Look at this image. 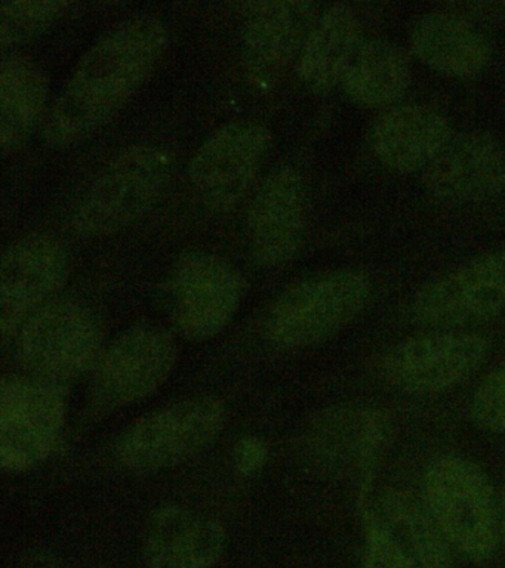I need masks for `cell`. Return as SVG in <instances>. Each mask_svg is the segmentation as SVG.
Segmentation results:
<instances>
[{
  "instance_id": "cell-1",
  "label": "cell",
  "mask_w": 505,
  "mask_h": 568,
  "mask_svg": "<svg viewBox=\"0 0 505 568\" xmlns=\"http://www.w3.org/2000/svg\"><path fill=\"white\" fill-rule=\"evenodd\" d=\"M166 44L165 26L154 16L130 18L97 40L46 115L47 144L63 149L99 131L134 95Z\"/></svg>"
},
{
  "instance_id": "cell-2",
  "label": "cell",
  "mask_w": 505,
  "mask_h": 568,
  "mask_svg": "<svg viewBox=\"0 0 505 568\" xmlns=\"http://www.w3.org/2000/svg\"><path fill=\"white\" fill-rule=\"evenodd\" d=\"M174 158L158 145L121 151L94 178L77 204L73 226L103 237L134 224L162 199L174 175Z\"/></svg>"
},
{
  "instance_id": "cell-3",
  "label": "cell",
  "mask_w": 505,
  "mask_h": 568,
  "mask_svg": "<svg viewBox=\"0 0 505 568\" xmlns=\"http://www.w3.org/2000/svg\"><path fill=\"white\" fill-rule=\"evenodd\" d=\"M371 295V278L361 270L312 275L274 301L265 317V335L286 349L316 346L357 318Z\"/></svg>"
},
{
  "instance_id": "cell-4",
  "label": "cell",
  "mask_w": 505,
  "mask_h": 568,
  "mask_svg": "<svg viewBox=\"0 0 505 568\" xmlns=\"http://www.w3.org/2000/svg\"><path fill=\"white\" fill-rule=\"evenodd\" d=\"M423 491L425 509L452 548L476 562L494 555L498 504L476 464L459 456L438 457L425 470Z\"/></svg>"
},
{
  "instance_id": "cell-5",
  "label": "cell",
  "mask_w": 505,
  "mask_h": 568,
  "mask_svg": "<svg viewBox=\"0 0 505 568\" xmlns=\"http://www.w3.org/2000/svg\"><path fill=\"white\" fill-rule=\"evenodd\" d=\"M228 424V408L215 397L180 399L135 422L119 438L117 457L135 473H156L192 459Z\"/></svg>"
},
{
  "instance_id": "cell-6",
  "label": "cell",
  "mask_w": 505,
  "mask_h": 568,
  "mask_svg": "<svg viewBox=\"0 0 505 568\" xmlns=\"http://www.w3.org/2000/svg\"><path fill=\"white\" fill-rule=\"evenodd\" d=\"M245 288V278L224 257L193 251L180 256L168 273L163 308L181 335L206 341L234 317Z\"/></svg>"
},
{
  "instance_id": "cell-7",
  "label": "cell",
  "mask_w": 505,
  "mask_h": 568,
  "mask_svg": "<svg viewBox=\"0 0 505 568\" xmlns=\"http://www.w3.org/2000/svg\"><path fill=\"white\" fill-rule=\"evenodd\" d=\"M21 363L38 379L59 385L95 367L103 332L95 315L74 301H51L16 337Z\"/></svg>"
},
{
  "instance_id": "cell-8",
  "label": "cell",
  "mask_w": 505,
  "mask_h": 568,
  "mask_svg": "<svg viewBox=\"0 0 505 568\" xmlns=\"http://www.w3.org/2000/svg\"><path fill=\"white\" fill-rule=\"evenodd\" d=\"M65 419L59 385L38 377L10 376L0 389V462L19 474L50 456Z\"/></svg>"
},
{
  "instance_id": "cell-9",
  "label": "cell",
  "mask_w": 505,
  "mask_h": 568,
  "mask_svg": "<svg viewBox=\"0 0 505 568\" xmlns=\"http://www.w3.org/2000/svg\"><path fill=\"white\" fill-rule=\"evenodd\" d=\"M270 129L256 120H239L216 129L194 153L189 180L212 211L236 206L259 176L267 158Z\"/></svg>"
},
{
  "instance_id": "cell-10",
  "label": "cell",
  "mask_w": 505,
  "mask_h": 568,
  "mask_svg": "<svg viewBox=\"0 0 505 568\" xmlns=\"http://www.w3.org/2000/svg\"><path fill=\"white\" fill-rule=\"evenodd\" d=\"M179 349L174 337L150 324L119 336L95 364L92 397L97 406L117 410L156 393L174 371Z\"/></svg>"
},
{
  "instance_id": "cell-11",
  "label": "cell",
  "mask_w": 505,
  "mask_h": 568,
  "mask_svg": "<svg viewBox=\"0 0 505 568\" xmlns=\"http://www.w3.org/2000/svg\"><path fill=\"white\" fill-rule=\"evenodd\" d=\"M505 310V251L486 253L421 288L412 314L421 324L463 327Z\"/></svg>"
},
{
  "instance_id": "cell-12",
  "label": "cell",
  "mask_w": 505,
  "mask_h": 568,
  "mask_svg": "<svg viewBox=\"0 0 505 568\" xmlns=\"http://www.w3.org/2000/svg\"><path fill=\"white\" fill-rule=\"evenodd\" d=\"M69 256L54 237L30 234L3 252L0 264V331L3 345L65 282Z\"/></svg>"
},
{
  "instance_id": "cell-13",
  "label": "cell",
  "mask_w": 505,
  "mask_h": 568,
  "mask_svg": "<svg viewBox=\"0 0 505 568\" xmlns=\"http://www.w3.org/2000/svg\"><path fill=\"white\" fill-rule=\"evenodd\" d=\"M487 351L489 342L474 333L412 337L388 351L383 372L390 384L406 393H443L472 376L485 362Z\"/></svg>"
},
{
  "instance_id": "cell-14",
  "label": "cell",
  "mask_w": 505,
  "mask_h": 568,
  "mask_svg": "<svg viewBox=\"0 0 505 568\" xmlns=\"http://www.w3.org/2000/svg\"><path fill=\"white\" fill-rule=\"evenodd\" d=\"M319 4L305 0L250 4L242 38V69L251 87L267 92L299 60L317 17Z\"/></svg>"
},
{
  "instance_id": "cell-15",
  "label": "cell",
  "mask_w": 505,
  "mask_h": 568,
  "mask_svg": "<svg viewBox=\"0 0 505 568\" xmlns=\"http://www.w3.org/2000/svg\"><path fill=\"white\" fill-rule=\"evenodd\" d=\"M370 555L384 568H452V546L425 506L406 493L387 491L370 521Z\"/></svg>"
},
{
  "instance_id": "cell-16",
  "label": "cell",
  "mask_w": 505,
  "mask_h": 568,
  "mask_svg": "<svg viewBox=\"0 0 505 568\" xmlns=\"http://www.w3.org/2000/svg\"><path fill=\"white\" fill-rule=\"evenodd\" d=\"M430 197L446 206L487 202L505 190V149L486 132L452 136L424 171Z\"/></svg>"
},
{
  "instance_id": "cell-17",
  "label": "cell",
  "mask_w": 505,
  "mask_h": 568,
  "mask_svg": "<svg viewBox=\"0 0 505 568\" xmlns=\"http://www.w3.org/2000/svg\"><path fill=\"white\" fill-rule=\"evenodd\" d=\"M307 193L303 176L294 168L270 173L248 211V237L252 256L260 265L290 262L304 242Z\"/></svg>"
},
{
  "instance_id": "cell-18",
  "label": "cell",
  "mask_w": 505,
  "mask_h": 568,
  "mask_svg": "<svg viewBox=\"0 0 505 568\" xmlns=\"http://www.w3.org/2000/svg\"><path fill=\"white\" fill-rule=\"evenodd\" d=\"M225 546L228 532L219 519L181 505L154 510L141 537L148 568H212Z\"/></svg>"
},
{
  "instance_id": "cell-19",
  "label": "cell",
  "mask_w": 505,
  "mask_h": 568,
  "mask_svg": "<svg viewBox=\"0 0 505 568\" xmlns=\"http://www.w3.org/2000/svg\"><path fill=\"white\" fill-rule=\"evenodd\" d=\"M451 138V124L438 111L427 105H397L376 119L370 145L378 162L394 172H424Z\"/></svg>"
},
{
  "instance_id": "cell-20",
  "label": "cell",
  "mask_w": 505,
  "mask_h": 568,
  "mask_svg": "<svg viewBox=\"0 0 505 568\" xmlns=\"http://www.w3.org/2000/svg\"><path fill=\"white\" fill-rule=\"evenodd\" d=\"M381 435L383 422L376 413L352 406L332 407L305 428L301 455L319 473H340L356 459L367 464Z\"/></svg>"
},
{
  "instance_id": "cell-21",
  "label": "cell",
  "mask_w": 505,
  "mask_h": 568,
  "mask_svg": "<svg viewBox=\"0 0 505 568\" xmlns=\"http://www.w3.org/2000/svg\"><path fill=\"white\" fill-rule=\"evenodd\" d=\"M411 48L428 69L454 79H473L487 69L492 47L472 22L450 12L421 17L411 31Z\"/></svg>"
},
{
  "instance_id": "cell-22",
  "label": "cell",
  "mask_w": 505,
  "mask_h": 568,
  "mask_svg": "<svg viewBox=\"0 0 505 568\" xmlns=\"http://www.w3.org/2000/svg\"><path fill=\"white\" fill-rule=\"evenodd\" d=\"M362 43L357 13L347 3H335L317 17L296 60L305 89L326 93L343 83L350 62Z\"/></svg>"
},
{
  "instance_id": "cell-23",
  "label": "cell",
  "mask_w": 505,
  "mask_h": 568,
  "mask_svg": "<svg viewBox=\"0 0 505 568\" xmlns=\"http://www.w3.org/2000/svg\"><path fill=\"white\" fill-rule=\"evenodd\" d=\"M48 78L29 58L10 55L0 65V149L14 154L46 113Z\"/></svg>"
},
{
  "instance_id": "cell-24",
  "label": "cell",
  "mask_w": 505,
  "mask_h": 568,
  "mask_svg": "<svg viewBox=\"0 0 505 568\" xmlns=\"http://www.w3.org/2000/svg\"><path fill=\"white\" fill-rule=\"evenodd\" d=\"M412 70L406 53L384 39L362 40L345 73V95L367 109L388 106L411 87Z\"/></svg>"
},
{
  "instance_id": "cell-25",
  "label": "cell",
  "mask_w": 505,
  "mask_h": 568,
  "mask_svg": "<svg viewBox=\"0 0 505 568\" xmlns=\"http://www.w3.org/2000/svg\"><path fill=\"white\" fill-rule=\"evenodd\" d=\"M70 7L59 0H17L0 8V44L3 49L29 42L52 24Z\"/></svg>"
},
{
  "instance_id": "cell-26",
  "label": "cell",
  "mask_w": 505,
  "mask_h": 568,
  "mask_svg": "<svg viewBox=\"0 0 505 568\" xmlns=\"http://www.w3.org/2000/svg\"><path fill=\"white\" fill-rule=\"evenodd\" d=\"M469 410L478 428L487 433H505V363L477 386Z\"/></svg>"
},
{
  "instance_id": "cell-27",
  "label": "cell",
  "mask_w": 505,
  "mask_h": 568,
  "mask_svg": "<svg viewBox=\"0 0 505 568\" xmlns=\"http://www.w3.org/2000/svg\"><path fill=\"white\" fill-rule=\"evenodd\" d=\"M267 446L263 439L246 437L239 442L236 447V465L242 474L250 475L263 468L267 460Z\"/></svg>"
},
{
  "instance_id": "cell-28",
  "label": "cell",
  "mask_w": 505,
  "mask_h": 568,
  "mask_svg": "<svg viewBox=\"0 0 505 568\" xmlns=\"http://www.w3.org/2000/svg\"><path fill=\"white\" fill-rule=\"evenodd\" d=\"M16 568H69L57 555L47 550H32L26 554Z\"/></svg>"
},
{
  "instance_id": "cell-29",
  "label": "cell",
  "mask_w": 505,
  "mask_h": 568,
  "mask_svg": "<svg viewBox=\"0 0 505 568\" xmlns=\"http://www.w3.org/2000/svg\"><path fill=\"white\" fill-rule=\"evenodd\" d=\"M498 527H499V540L504 541L505 545V491L503 497L498 501Z\"/></svg>"
}]
</instances>
